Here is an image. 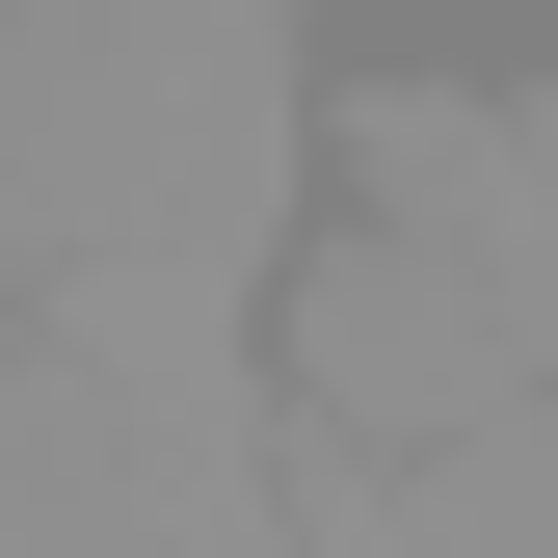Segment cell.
I'll return each mask as SVG.
<instances>
[{"label": "cell", "instance_id": "1", "mask_svg": "<svg viewBox=\"0 0 558 558\" xmlns=\"http://www.w3.org/2000/svg\"><path fill=\"white\" fill-rule=\"evenodd\" d=\"M293 0H0V293H240L293 266Z\"/></svg>", "mask_w": 558, "mask_h": 558}, {"label": "cell", "instance_id": "3", "mask_svg": "<svg viewBox=\"0 0 558 558\" xmlns=\"http://www.w3.org/2000/svg\"><path fill=\"white\" fill-rule=\"evenodd\" d=\"M266 399L345 452H452V426H532L558 399V345L478 293L452 240H399V214H319L293 266H266Z\"/></svg>", "mask_w": 558, "mask_h": 558}, {"label": "cell", "instance_id": "4", "mask_svg": "<svg viewBox=\"0 0 558 558\" xmlns=\"http://www.w3.org/2000/svg\"><path fill=\"white\" fill-rule=\"evenodd\" d=\"M293 558H558V399L532 426H452V452L293 426Z\"/></svg>", "mask_w": 558, "mask_h": 558}, {"label": "cell", "instance_id": "2", "mask_svg": "<svg viewBox=\"0 0 558 558\" xmlns=\"http://www.w3.org/2000/svg\"><path fill=\"white\" fill-rule=\"evenodd\" d=\"M240 293H27L0 345V558H293V399Z\"/></svg>", "mask_w": 558, "mask_h": 558}]
</instances>
